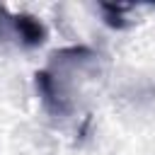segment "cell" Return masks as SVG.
<instances>
[{
  "instance_id": "1",
  "label": "cell",
  "mask_w": 155,
  "mask_h": 155,
  "mask_svg": "<svg viewBox=\"0 0 155 155\" xmlns=\"http://www.w3.org/2000/svg\"><path fill=\"white\" fill-rule=\"evenodd\" d=\"M99 56L87 46L61 48L51 56V63L36 70L34 82L41 104L53 116H70L80 97V85L85 78L94 75Z\"/></svg>"
},
{
  "instance_id": "2",
  "label": "cell",
  "mask_w": 155,
  "mask_h": 155,
  "mask_svg": "<svg viewBox=\"0 0 155 155\" xmlns=\"http://www.w3.org/2000/svg\"><path fill=\"white\" fill-rule=\"evenodd\" d=\"M46 24L29 12H10L0 5V44H17L22 48H36L46 41Z\"/></svg>"
},
{
  "instance_id": "3",
  "label": "cell",
  "mask_w": 155,
  "mask_h": 155,
  "mask_svg": "<svg viewBox=\"0 0 155 155\" xmlns=\"http://www.w3.org/2000/svg\"><path fill=\"white\" fill-rule=\"evenodd\" d=\"M99 10L104 15V22L114 29H124L128 24L126 19V12L133 10V5H114V2H99Z\"/></svg>"
}]
</instances>
